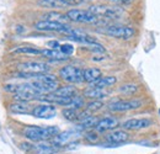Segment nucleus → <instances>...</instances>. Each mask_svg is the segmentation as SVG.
<instances>
[{
	"mask_svg": "<svg viewBox=\"0 0 160 154\" xmlns=\"http://www.w3.org/2000/svg\"><path fill=\"white\" fill-rule=\"evenodd\" d=\"M99 120L96 116H86L84 118H81L79 122H78V128L79 130H90V128H95L96 125H98Z\"/></svg>",
	"mask_w": 160,
	"mask_h": 154,
	"instance_id": "nucleus-19",
	"label": "nucleus"
},
{
	"mask_svg": "<svg viewBox=\"0 0 160 154\" xmlns=\"http://www.w3.org/2000/svg\"><path fill=\"white\" fill-rule=\"evenodd\" d=\"M44 18H46V20L56 21V22H60V23H63L64 21L69 20L67 15H63V14H60V13H56V11H54V13H49V14L44 15Z\"/></svg>",
	"mask_w": 160,
	"mask_h": 154,
	"instance_id": "nucleus-27",
	"label": "nucleus"
},
{
	"mask_svg": "<svg viewBox=\"0 0 160 154\" xmlns=\"http://www.w3.org/2000/svg\"><path fill=\"white\" fill-rule=\"evenodd\" d=\"M32 107L27 104V102H23V101H16L14 104L10 105V111L12 114H18V115H28V114H32Z\"/></svg>",
	"mask_w": 160,
	"mask_h": 154,
	"instance_id": "nucleus-15",
	"label": "nucleus"
},
{
	"mask_svg": "<svg viewBox=\"0 0 160 154\" xmlns=\"http://www.w3.org/2000/svg\"><path fill=\"white\" fill-rule=\"evenodd\" d=\"M31 115L37 118H43V120H49L53 118L57 115V109L52 104H41L33 107Z\"/></svg>",
	"mask_w": 160,
	"mask_h": 154,
	"instance_id": "nucleus-9",
	"label": "nucleus"
},
{
	"mask_svg": "<svg viewBox=\"0 0 160 154\" xmlns=\"http://www.w3.org/2000/svg\"><path fill=\"white\" fill-rule=\"evenodd\" d=\"M129 135L126 132V130H115L106 136V141L111 144H121L126 141H128Z\"/></svg>",
	"mask_w": 160,
	"mask_h": 154,
	"instance_id": "nucleus-13",
	"label": "nucleus"
},
{
	"mask_svg": "<svg viewBox=\"0 0 160 154\" xmlns=\"http://www.w3.org/2000/svg\"><path fill=\"white\" fill-rule=\"evenodd\" d=\"M116 83H117V78L112 77V75H107V77H101L100 79H98L95 83L90 84V86H92V88L106 89V88H110V86L115 85Z\"/></svg>",
	"mask_w": 160,
	"mask_h": 154,
	"instance_id": "nucleus-17",
	"label": "nucleus"
},
{
	"mask_svg": "<svg viewBox=\"0 0 160 154\" xmlns=\"http://www.w3.org/2000/svg\"><path fill=\"white\" fill-rule=\"evenodd\" d=\"M108 1H111V3H113V4H121V5H127V4H129L132 0H108Z\"/></svg>",
	"mask_w": 160,
	"mask_h": 154,
	"instance_id": "nucleus-33",
	"label": "nucleus"
},
{
	"mask_svg": "<svg viewBox=\"0 0 160 154\" xmlns=\"http://www.w3.org/2000/svg\"><path fill=\"white\" fill-rule=\"evenodd\" d=\"M19 70L21 73H26V74H42V73H48L49 67L47 63L32 60V62H25L19 64Z\"/></svg>",
	"mask_w": 160,
	"mask_h": 154,
	"instance_id": "nucleus-8",
	"label": "nucleus"
},
{
	"mask_svg": "<svg viewBox=\"0 0 160 154\" xmlns=\"http://www.w3.org/2000/svg\"><path fill=\"white\" fill-rule=\"evenodd\" d=\"M47 44H48V47H51V49H57V48H59L60 47V44L58 41H49Z\"/></svg>",
	"mask_w": 160,
	"mask_h": 154,
	"instance_id": "nucleus-32",
	"label": "nucleus"
},
{
	"mask_svg": "<svg viewBox=\"0 0 160 154\" xmlns=\"http://www.w3.org/2000/svg\"><path fill=\"white\" fill-rule=\"evenodd\" d=\"M118 126V120L116 117H105L99 120L95 130L98 132H107V131H112Z\"/></svg>",
	"mask_w": 160,
	"mask_h": 154,
	"instance_id": "nucleus-12",
	"label": "nucleus"
},
{
	"mask_svg": "<svg viewBox=\"0 0 160 154\" xmlns=\"http://www.w3.org/2000/svg\"><path fill=\"white\" fill-rule=\"evenodd\" d=\"M42 56L49 58V59H53V60H65V59H68V57L65 54H63L60 51H58V49H51V48L43 49L42 51Z\"/></svg>",
	"mask_w": 160,
	"mask_h": 154,
	"instance_id": "nucleus-20",
	"label": "nucleus"
},
{
	"mask_svg": "<svg viewBox=\"0 0 160 154\" xmlns=\"http://www.w3.org/2000/svg\"><path fill=\"white\" fill-rule=\"evenodd\" d=\"M94 15L99 19L106 20H117L123 15V10L118 6H108V5H91L89 9Z\"/></svg>",
	"mask_w": 160,
	"mask_h": 154,
	"instance_id": "nucleus-2",
	"label": "nucleus"
},
{
	"mask_svg": "<svg viewBox=\"0 0 160 154\" xmlns=\"http://www.w3.org/2000/svg\"><path fill=\"white\" fill-rule=\"evenodd\" d=\"M142 106V101L138 99H132V100H115L110 104L108 109L113 112H126L131 110L139 109Z\"/></svg>",
	"mask_w": 160,
	"mask_h": 154,
	"instance_id": "nucleus-7",
	"label": "nucleus"
},
{
	"mask_svg": "<svg viewBox=\"0 0 160 154\" xmlns=\"http://www.w3.org/2000/svg\"><path fill=\"white\" fill-rule=\"evenodd\" d=\"M152 125H153V121L150 118L143 117V118H129L122 123V127L126 131H138L143 128H148Z\"/></svg>",
	"mask_w": 160,
	"mask_h": 154,
	"instance_id": "nucleus-10",
	"label": "nucleus"
},
{
	"mask_svg": "<svg viewBox=\"0 0 160 154\" xmlns=\"http://www.w3.org/2000/svg\"><path fill=\"white\" fill-rule=\"evenodd\" d=\"M82 106H84V99H82V96L75 95V96L73 97L72 105H70L69 107H74V109H78V110H80Z\"/></svg>",
	"mask_w": 160,
	"mask_h": 154,
	"instance_id": "nucleus-29",
	"label": "nucleus"
},
{
	"mask_svg": "<svg viewBox=\"0 0 160 154\" xmlns=\"http://www.w3.org/2000/svg\"><path fill=\"white\" fill-rule=\"evenodd\" d=\"M102 77V72L99 68H88L84 70V81L92 84Z\"/></svg>",
	"mask_w": 160,
	"mask_h": 154,
	"instance_id": "nucleus-18",
	"label": "nucleus"
},
{
	"mask_svg": "<svg viewBox=\"0 0 160 154\" xmlns=\"http://www.w3.org/2000/svg\"><path fill=\"white\" fill-rule=\"evenodd\" d=\"M68 19L74 21V22H80V23H96L99 21V18L94 15L89 10H80V9H72L67 13Z\"/></svg>",
	"mask_w": 160,
	"mask_h": 154,
	"instance_id": "nucleus-6",
	"label": "nucleus"
},
{
	"mask_svg": "<svg viewBox=\"0 0 160 154\" xmlns=\"http://www.w3.org/2000/svg\"><path fill=\"white\" fill-rule=\"evenodd\" d=\"M35 151L38 154H54L59 151L58 147H56L52 142H38L37 144H35Z\"/></svg>",
	"mask_w": 160,
	"mask_h": 154,
	"instance_id": "nucleus-14",
	"label": "nucleus"
},
{
	"mask_svg": "<svg viewBox=\"0 0 160 154\" xmlns=\"http://www.w3.org/2000/svg\"><path fill=\"white\" fill-rule=\"evenodd\" d=\"M59 77L70 84H78L84 81V70L79 67L65 65L59 70Z\"/></svg>",
	"mask_w": 160,
	"mask_h": 154,
	"instance_id": "nucleus-4",
	"label": "nucleus"
},
{
	"mask_svg": "<svg viewBox=\"0 0 160 154\" xmlns=\"http://www.w3.org/2000/svg\"><path fill=\"white\" fill-rule=\"evenodd\" d=\"M118 91L121 94H124V95H133L134 93L138 91V85H136V84H124L118 89Z\"/></svg>",
	"mask_w": 160,
	"mask_h": 154,
	"instance_id": "nucleus-26",
	"label": "nucleus"
},
{
	"mask_svg": "<svg viewBox=\"0 0 160 154\" xmlns=\"http://www.w3.org/2000/svg\"><path fill=\"white\" fill-rule=\"evenodd\" d=\"M110 95V93L105 89H101V88H92L90 86L89 89H86L84 91V96L90 97L92 100H100V99H103V97H107Z\"/></svg>",
	"mask_w": 160,
	"mask_h": 154,
	"instance_id": "nucleus-16",
	"label": "nucleus"
},
{
	"mask_svg": "<svg viewBox=\"0 0 160 154\" xmlns=\"http://www.w3.org/2000/svg\"><path fill=\"white\" fill-rule=\"evenodd\" d=\"M36 30L43 31V32H60V33H65L68 35L69 31L72 30L70 26L65 25V23H60L56 21H49V20H41L35 23Z\"/></svg>",
	"mask_w": 160,
	"mask_h": 154,
	"instance_id": "nucleus-5",
	"label": "nucleus"
},
{
	"mask_svg": "<svg viewBox=\"0 0 160 154\" xmlns=\"http://www.w3.org/2000/svg\"><path fill=\"white\" fill-rule=\"evenodd\" d=\"M63 116L68 121H79L81 118V112L78 109L74 107H67L63 110Z\"/></svg>",
	"mask_w": 160,
	"mask_h": 154,
	"instance_id": "nucleus-23",
	"label": "nucleus"
},
{
	"mask_svg": "<svg viewBox=\"0 0 160 154\" xmlns=\"http://www.w3.org/2000/svg\"><path fill=\"white\" fill-rule=\"evenodd\" d=\"M85 139L90 143H96L99 141V132L98 131H89L85 135Z\"/></svg>",
	"mask_w": 160,
	"mask_h": 154,
	"instance_id": "nucleus-30",
	"label": "nucleus"
},
{
	"mask_svg": "<svg viewBox=\"0 0 160 154\" xmlns=\"http://www.w3.org/2000/svg\"><path fill=\"white\" fill-rule=\"evenodd\" d=\"M53 94L58 95V96H65V97H74L77 95V89L72 85H65V86H60L58 88Z\"/></svg>",
	"mask_w": 160,
	"mask_h": 154,
	"instance_id": "nucleus-21",
	"label": "nucleus"
},
{
	"mask_svg": "<svg viewBox=\"0 0 160 154\" xmlns=\"http://www.w3.org/2000/svg\"><path fill=\"white\" fill-rule=\"evenodd\" d=\"M59 133V128L57 126H47V127H41V126H27L23 130V135L27 139L32 142H43L52 139L54 136Z\"/></svg>",
	"mask_w": 160,
	"mask_h": 154,
	"instance_id": "nucleus-1",
	"label": "nucleus"
},
{
	"mask_svg": "<svg viewBox=\"0 0 160 154\" xmlns=\"http://www.w3.org/2000/svg\"><path fill=\"white\" fill-rule=\"evenodd\" d=\"M11 52L12 53H21V54H32V56L42 54V51L35 48V47H30V46H19V47L14 48Z\"/></svg>",
	"mask_w": 160,
	"mask_h": 154,
	"instance_id": "nucleus-22",
	"label": "nucleus"
},
{
	"mask_svg": "<svg viewBox=\"0 0 160 154\" xmlns=\"http://www.w3.org/2000/svg\"><path fill=\"white\" fill-rule=\"evenodd\" d=\"M105 35L113 37V38L120 39H129L136 35V30L131 26H122V25H111L107 26L106 28L101 30Z\"/></svg>",
	"mask_w": 160,
	"mask_h": 154,
	"instance_id": "nucleus-3",
	"label": "nucleus"
},
{
	"mask_svg": "<svg viewBox=\"0 0 160 154\" xmlns=\"http://www.w3.org/2000/svg\"><path fill=\"white\" fill-rule=\"evenodd\" d=\"M59 51L63 53V54H65V56L68 57V56L73 54V52H74V47H73V44H69V43H63V44H60Z\"/></svg>",
	"mask_w": 160,
	"mask_h": 154,
	"instance_id": "nucleus-28",
	"label": "nucleus"
},
{
	"mask_svg": "<svg viewBox=\"0 0 160 154\" xmlns=\"http://www.w3.org/2000/svg\"><path fill=\"white\" fill-rule=\"evenodd\" d=\"M102 106H103V104L101 102L100 100H92V101H90V102L86 105V111H85V112L89 114V115H91V114H94V112L101 110Z\"/></svg>",
	"mask_w": 160,
	"mask_h": 154,
	"instance_id": "nucleus-25",
	"label": "nucleus"
},
{
	"mask_svg": "<svg viewBox=\"0 0 160 154\" xmlns=\"http://www.w3.org/2000/svg\"><path fill=\"white\" fill-rule=\"evenodd\" d=\"M38 5L48 9H60L64 8V5L60 3L59 0H38Z\"/></svg>",
	"mask_w": 160,
	"mask_h": 154,
	"instance_id": "nucleus-24",
	"label": "nucleus"
},
{
	"mask_svg": "<svg viewBox=\"0 0 160 154\" xmlns=\"http://www.w3.org/2000/svg\"><path fill=\"white\" fill-rule=\"evenodd\" d=\"M78 136H79V132H78V131H72V130H70V131H64V132H59L57 136H54V137L51 139V142H52L56 147L62 148V147H64V146L72 143L73 141H75V139L78 138Z\"/></svg>",
	"mask_w": 160,
	"mask_h": 154,
	"instance_id": "nucleus-11",
	"label": "nucleus"
},
{
	"mask_svg": "<svg viewBox=\"0 0 160 154\" xmlns=\"http://www.w3.org/2000/svg\"><path fill=\"white\" fill-rule=\"evenodd\" d=\"M64 6H78L84 3V0H59Z\"/></svg>",
	"mask_w": 160,
	"mask_h": 154,
	"instance_id": "nucleus-31",
	"label": "nucleus"
}]
</instances>
